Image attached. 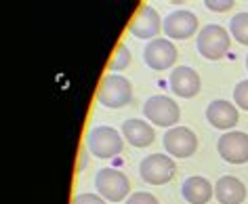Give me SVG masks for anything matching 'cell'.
Instances as JSON below:
<instances>
[{
  "mask_svg": "<svg viewBox=\"0 0 248 204\" xmlns=\"http://www.w3.org/2000/svg\"><path fill=\"white\" fill-rule=\"evenodd\" d=\"M97 99L105 108L120 110L133 101V84L124 76H120V74H108L99 82Z\"/></svg>",
  "mask_w": 248,
  "mask_h": 204,
  "instance_id": "6da1fadb",
  "label": "cell"
},
{
  "mask_svg": "<svg viewBox=\"0 0 248 204\" xmlns=\"http://www.w3.org/2000/svg\"><path fill=\"white\" fill-rule=\"evenodd\" d=\"M86 147L95 158H114L124 150V137L111 126H95L86 137Z\"/></svg>",
  "mask_w": 248,
  "mask_h": 204,
  "instance_id": "7a4b0ae2",
  "label": "cell"
},
{
  "mask_svg": "<svg viewBox=\"0 0 248 204\" xmlns=\"http://www.w3.org/2000/svg\"><path fill=\"white\" fill-rule=\"evenodd\" d=\"M229 32L223 26H217V23H210V26L202 28L200 34H198V53L202 57H206L210 61H217L221 57H225L229 51Z\"/></svg>",
  "mask_w": 248,
  "mask_h": 204,
  "instance_id": "3957f363",
  "label": "cell"
},
{
  "mask_svg": "<svg viewBox=\"0 0 248 204\" xmlns=\"http://www.w3.org/2000/svg\"><path fill=\"white\" fill-rule=\"evenodd\" d=\"M95 188L99 191V196L105 198V200L120 202L128 196V191H131V181H128V177L124 175L122 171L105 166V169H101L97 173Z\"/></svg>",
  "mask_w": 248,
  "mask_h": 204,
  "instance_id": "277c9868",
  "label": "cell"
},
{
  "mask_svg": "<svg viewBox=\"0 0 248 204\" xmlns=\"http://www.w3.org/2000/svg\"><path fill=\"white\" fill-rule=\"evenodd\" d=\"M143 114L150 122H154L156 126H164V128H172L181 120V110L166 95H154L147 99L143 106Z\"/></svg>",
  "mask_w": 248,
  "mask_h": 204,
  "instance_id": "5b68a950",
  "label": "cell"
},
{
  "mask_svg": "<svg viewBox=\"0 0 248 204\" xmlns=\"http://www.w3.org/2000/svg\"><path fill=\"white\" fill-rule=\"evenodd\" d=\"M177 173V164L170 156H162V154H152L145 156L139 164V175L145 183L150 185H164L169 183Z\"/></svg>",
  "mask_w": 248,
  "mask_h": 204,
  "instance_id": "8992f818",
  "label": "cell"
},
{
  "mask_svg": "<svg viewBox=\"0 0 248 204\" xmlns=\"http://www.w3.org/2000/svg\"><path fill=\"white\" fill-rule=\"evenodd\" d=\"M143 61L147 63V67H152V70H156V72L169 70L177 61V47L166 38L150 40L143 51Z\"/></svg>",
  "mask_w": 248,
  "mask_h": 204,
  "instance_id": "52a82bcc",
  "label": "cell"
},
{
  "mask_svg": "<svg viewBox=\"0 0 248 204\" xmlns=\"http://www.w3.org/2000/svg\"><path fill=\"white\" fill-rule=\"evenodd\" d=\"M164 147L175 158H189L198 150V137L187 126H172L164 135Z\"/></svg>",
  "mask_w": 248,
  "mask_h": 204,
  "instance_id": "ba28073f",
  "label": "cell"
},
{
  "mask_svg": "<svg viewBox=\"0 0 248 204\" xmlns=\"http://www.w3.org/2000/svg\"><path fill=\"white\" fill-rule=\"evenodd\" d=\"M219 156L229 164H244L248 162V135L242 131H229L219 137L217 143Z\"/></svg>",
  "mask_w": 248,
  "mask_h": 204,
  "instance_id": "9c48e42d",
  "label": "cell"
},
{
  "mask_svg": "<svg viewBox=\"0 0 248 204\" xmlns=\"http://www.w3.org/2000/svg\"><path fill=\"white\" fill-rule=\"evenodd\" d=\"M162 28H164V34L172 40H187L196 34L198 30V17L191 13V11H185V9H177L169 13L162 21Z\"/></svg>",
  "mask_w": 248,
  "mask_h": 204,
  "instance_id": "30bf717a",
  "label": "cell"
},
{
  "mask_svg": "<svg viewBox=\"0 0 248 204\" xmlns=\"http://www.w3.org/2000/svg\"><path fill=\"white\" fill-rule=\"evenodd\" d=\"M169 84H170V91L175 95L183 97V99H191L200 93V76H198L196 70H191L187 65H179L170 72V78H169Z\"/></svg>",
  "mask_w": 248,
  "mask_h": 204,
  "instance_id": "8fae6325",
  "label": "cell"
},
{
  "mask_svg": "<svg viewBox=\"0 0 248 204\" xmlns=\"http://www.w3.org/2000/svg\"><path fill=\"white\" fill-rule=\"evenodd\" d=\"M131 34L137 36V38H147V40H156V36L162 30V21H160V15L154 7H141L137 11V15L133 17L131 21Z\"/></svg>",
  "mask_w": 248,
  "mask_h": 204,
  "instance_id": "7c38bea8",
  "label": "cell"
},
{
  "mask_svg": "<svg viewBox=\"0 0 248 204\" xmlns=\"http://www.w3.org/2000/svg\"><path fill=\"white\" fill-rule=\"evenodd\" d=\"M238 110L235 106H232L225 99H215V101L208 103L206 108V120L213 125L215 128H221V131H229L238 125Z\"/></svg>",
  "mask_w": 248,
  "mask_h": 204,
  "instance_id": "4fadbf2b",
  "label": "cell"
},
{
  "mask_svg": "<svg viewBox=\"0 0 248 204\" xmlns=\"http://www.w3.org/2000/svg\"><path fill=\"white\" fill-rule=\"evenodd\" d=\"M215 196L221 204H242L246 200V185L238 177H221L215 183Z\"/></svg>",
  "mask_w": 248,
  "mask_h": 204,
  "instance_id": "5bb4252c",
  "label": "cell"
},
{
  "mask_svg": "<svg viewBox=\"0 0 248 204\" xmlns=\"http://www.w3.org/2000/svg\"><path fill=\"white\" fill-rule=\"evenodd\" d=\"M122 135L124 139L128 141L131 145L135 147H147L154 143V139H156V135H154V128L147 125L145 120H126L122 125Z\"/></svg>",
  "mask_w": 248,
  "mask_h": 204,
  "instance_id": "9a60e30c",
  "label": "cell"
},
{
  "mask_svg": "<svg viewBox=\"0 0 248 204\" xmlns=\"http://www.w3.org/2000/svg\"><path fill=\"white\" fill-rule=\"evenodd\" d=\"M181 194L189 204H208L213 198V185L204 177H187L181 185Z\"/></svg>",
  "mask_w": 248,
  "mask_h": 204,
  "instance_id": "2e32d148",
  "label": "cell"
},
{
  "mask_svg": "<svg viewBox=\"0 0 248 204\" xmlns=\"http://www.w3.org/2000/svg\"><path fill=\"white\" fill-rule=\"evenodd\" d=\"M229 32L232 38H235L240 45L248 47V13H238L229 23Z\"/></svg>",
  "mask_w": 248,
  "mask_h": 204,
  "instance_id": "e0dca14e",
  "label": "cell"
},
{
  "mask_svg": "<svg viewBox=\"0 0 248 204\" xmlns=\"http://www.w3.org/2000/svg\"><path fill=\"white\" fill-rule=\"evenodd\" d=\"M128 63H131V51H128L124 45H118L116 47V55H114V59L109 61V70L111 72H120L124 70Z\"/></svg>",
  "mask_w": 248,
  "mask_h": 204,
  "instance_id": "ac0fdd59",
  "label": "cell"
},
{
  "mask_svg": "<svg viewBox=\"0 0 248 204\" xmlns=\"http://www.w3.org/2000/svg\"><path fill=\"white\" fill-rule=\"evenodd\" d=\"M233 101H235V106H240L242 110L248 112V80H242L233 89Z\"/></svg>",
  "mask_w": 248,
  "mask_h": 204,
  "instance_id": "d6986e66",
  "label": "cell"
},
{
  "mask_svg": "<svg viewBox=\"0 0 248 204\" xmlns=\"http://www.w3.org/2000/svg\"><path fill=\"white\" fill-rule=\"evenodd\" d=\"M126 204H160L158 198L150 194V191H135V194L128 196Z\"/></svg>",
  "mask_w": 248,
  "mask_h": 204,
  "instance_id": "ffe728a7",
  "label": "cell"
},
{
  "mask_svg": "<svg viewBox=\"0 0 248 204\" xmlns=\"http://www.w3.org/2000/svg\"><path fill=\"white\" fill-rule=\"evenodd\" d=\"M206 9L208 11H215V13H223V11H229L233 7V0H206Z\"/></svg>",
  "mask_w": 248,
  "mask_h": 204,
  "instance_id": "44dd1931",
  "label": "cell"
},
{
  "mask_svg": "<svg viewBox=\"0 0 248 204\" xmlns=\"http://www.w3.org/2000/svg\"><path fill=\"white\" fill-rule=\"evenodd\" d=\"M72 204H105V200L97 194H78L74 196Z\"/></svg>",
  "mask_w": 248,
  "mask_h": 204,
  "instance_id": "7402d4cb",
  "label": "cell"
},
{
  "mask_svg": "<svg viewBox=\"0 0 248 204\" xmlns=\"http://www.w3.org/2000/svg\"><path fill=\"white\" fill-rule=\"evenodd\" d=\"M246 70H248V57H246Z\"/></svg>",
  "mask_w": 248,
  "mask_h": 204,
  "instance_id": "603a6c76",
  "label": "cell"
}]
</instances>
